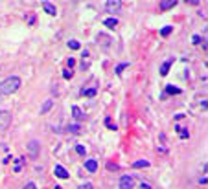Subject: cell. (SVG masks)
Segmentation results:
<instances>
[{"label": "cell", "mask_w": 208, "mask_h": 189, "mask_svg": "<svg viewBox=\"0 0 208 189\" xmlns=\"http://www.w3.org/2000/svg\"><path fill=\"white\" fill-rule=\"evenodd\" d=\"M28 151H29V154H31L33 158H37V156H39V142H37V140H31V142L28 143Z\"/></svg>", "instance_id": "cell-5"}, {"label": "cell", "mask_w": 208, "mask_h": 189, "mask_svg": "<svg viewBox=\"0 0 208 189\" xmlns=\"http://www.w3.org/2000/svg\"><path fill=\"white\" fill-rule=\"evenodd\" d=\"M171 64H173V59H168V61L162 64V68H160V75H168V72H170Z\"/></svg>", "instance_id": "cell-10"}, {"label": "cell", "mask_w": 208, "mask_h": 189, "mask_svg": "<svg viewBox=\"0 0 208 189\" xmlns=\"http://www.w3.org/2000/svg\"><path fill=\"white\" fill-rule=\"evenodd\" d=\"M42 7H44V11H46L48 15H55V13H57L55 6H53V4H50V2H42Z\"/></svg>", "instance_id": "cell-9"}, {"label": "cell", "mask_w": 208, "mask_h": 189, "mask_svg": "<svg viewBox=\"0 0 208 189\" xmlns=\"http://www.w3.org/2000/svg\"><path fill=\"white\" fill-rule=\"evenodd\" d=\"M77 189H92V184H88V182H87V184H83V186H79V187Z\"/></svg>", "instance_id": "cell-27"}, {"label": "cell", "mask_w": 208, "mask_h": 189, "mask_svg": "<svg viewBox=\"0 0 208 189\" xmlns=\"http://www.w3.org/2000/svg\"><path fill=\"white\" fill-rule=\"evenodd\" d=\"M142 189H151V186H147V184H142Z\"/></svg>", "instance_id": "cell-29"}, {"label": "cell", "mask_w": 208, "mask_h": 189, "mask_svg": "<svg viewBox=\"0 0 208 189\" xmlns=\"http://www.w3.org/2000/svg\"><path fill=\"white\" fill-rule=\"evenodd\" d=\"M20 88V79L18 77H7L0 83V96H9L13 92H17Z\"/></svg>", "instance_id": "cell-1"}, {"label": "cell", "mask_w": 208, "mask_h": 189, "mask_svg": "<svg viewBox=\"0 0 208 189\" xmlns=\"http://www.w3.org/2000/svg\"><path fill=\"white\" fill-rule=\"evenodd\" d=\"M68 48L70 50H79V42L77 40H68Z\"/></svg>", "instance_id": "cell-20"}, {"label": "cell", "mask_w": 208, "mask_h": 189, "mask_svg": "<svg viewBox=\"0 0 208 189\" xmlns=\"http://www.w3.org/2000/svg\"><path fill=\"white\" fill-rule=\"evenodd\" d=\"M171 31H173V26H164V28L160 29V35H162V37H168Z\"/></svg>", "instance_id": "cell-14"}, {"label": "cell", "mask_w": 208, "mask_h": 189, "mask_svg": "<svg viewBox=\"0 0 208 189\" xmlns=\"http://www.w3.org/2000/svg\"><path fill=\"white\" fill-rule=\"evenodd\" d=\"M125 66H129V62H124V64H120V66H118V68H116V74H118V75H120V74H122V72H124V68H125Z\"/></svg>", "instance_id": "cell-21"}, {"label": "cell", "mask_w": 208, "mask_h": 189, "mask_svg": "<svg viewBox=\"0 0 208 189\" xmlns=\"http://www.w3.org/2000/svg\"><path fill=\"white\" fill-rule=\"evenodd\" d=\"M166 92H168V94H181V90H179L177 86H171V85L166 86Z\"/></svg>", "instance_id": "cell-17"}, {"label": "cell", "mask_w": 208, "mask_h": 189, "mask_svg": "<svg viewBox=\"0 0 208 189\" xmlns=\"http://www.w3.org/2000/svg\"><path fill=\"white\" fill-rule=\"evenodd\" d=\"M76 153L83 156V154H85V147H83V145H77V147H76Z\"/></svg>", "instance_id": "cell-24"}, {"label": "cell", "mask_w": 208, "mask_h": 189, "mask_svg": "<svg viewBox=\"0 0 208 189\" xmlns=\"http://www.w3.org/2000/svg\"><path fill=\"white\" fill-rule=\"evenodd\" d=\"M103 24H105V26H107L109 29H114V28L118 26V20H116V18H107V20H105Z\"/></svg>", "instance_id": "cell-13"}, {"label": "cell", "mask_w": 208, "mask_h": 189, "mask_svg": "<svg viewBox=\"0 0 208 189\" xmlns=\"http://www.w3.org/2000/svg\"><path fill=\"white\" fill-rule=\"evenodd\" d=\"M68 129H70V132H74V134H77V132H79V125H70Z\"/></svg>", "instance_id": "cell-23"}, {"label": "cell", "mask_w": 208, "mask_h": 189, "mask_svg": "<svg viewBox=\"0 0 208 189\" xmlns=\"http://www.w3.org/2000/svg\"><path fill=\"white\" fill-rule=\"evenodd\" d=\"M53 173H55V176H57V178H63V180H66V178H68V171H66L63 165H55V167H53Z\"/></svg>", "instance_id": "cell-6"}, {"label": "cell", "mask_w": 208, "mask_h": 189, "mask_svg": "<svg viewBox=\"0 0 208 189\" xmlns=\"http://www.w3.org/2000/svg\"><path fill=\"white\" fill-rule=\"evenodd\" d=\"M74 64H76V61H74V59H72V57H70V59H68V66H70V68H72V66H74Z\"/></svg>", "instance_id": "cell-28"}, {"label": "cell", "mask_w": 208, "mask_h": 189, "mask_svg": "<svg viewBox=\"0 0 208 189\" xmlns=\"http://www.w3.org/2000/svg\"><path fill=\"white\" fill-rule=\"evenodd\" d=\"M149 165V162L147 160H138V162H135L133 164V167H136V169H140V167H147Z\"/></svg>", "instance_id": "cell-16"}, {"label": "cell", "mask_w": 208, "mask_h": 189, "mask_svg": "<svg viewBox=\"0 0 208 189\" xmlns=\"http://www.w3.org/2000/svg\"><path fill=\"white\" fill-rule=\"evenodd\" d=\"M72 114H74V118H76V119H85V114L81 112V108H79V107H72Z\"/></svg>", "instance_id": "cell-12"}, {"label": "cell", "mask_w": 208, "mask_h": 189, "mask_svg": "<svg viewBox=\"0 0 208 189\" xmlns=\"http://www.w3.org/2000/svg\"><path fill=\"white\" fill-rule=\"evenodd\" d=\"M192 42H194V44H199V42H201V37H199V35H194Z\"/></svg>", "instance_id": "cell-26"}, {"label": "cell", "mask_w": 208, "mask_h": 189, "mask_svg": "<svg viewBox=\"0 0 208 189\" xmlns=\"http://www.w3.org/2000/svg\"><path fill=\"white\" fill-rule=\"evenodd\" d=\"M175 130H177V132L181 134V138H184V140H186V138L190 136V134H188V130H186V129H182V127H179V125L175 127Z\"/></svg>", "instance_id": "cell-15"}, {"label": "cell", "mask_w": 208, "mask_h": 189, "mask_svg": "<svg viewBox=\"0 0 208 189\" xmlns=\"http://www.w3.org/2000/svg\"><path fill=\"white\" fill-rule=\"evenodd\" d=\"M9 125H11V114H9L7 110H2V112H0V132L7 130Z\"/></svg>", "instance_id": "cell-2"}, {"label": "cell", "mask_w": 208, "mask_h": 189, "mask_svg": "<svg viewBox=\"0 0 208 189\" xmlns=\"http://www.w3.org/2000/svg\"><path fill=\"white\" fill-rule=\"evenodd\" d=\"M22 189H37V186H35L33 182H29V184H26V186H24Z\"/></svg>", "instance_id": "cell-25"}, {"label": "cell", "mask_w": 208, "mask_h": 189, "mask_svg": "<svg viewBox=\"0 0 208 189\" xmlns=\"http://www.w3.org/2000/svg\"><path fill=\"white\" fill-rule=\"evenodd\" d=\"M120 7H122V2H120V0H107V2H105V9L111 11V13L118 11Z\"/></svg>", "instance_id": "cell-3"}, {"label": "cell", "mask_w": 208, "mask_h": 189, "mask_svg": "<svg viewBox=\"0 0 208 189\" xmlns=\"http://www.w3.org/2000/svg\"><path fill=\"white\" fill-rule=\"evenodd\" d=\"M133 178L129 176V175H124L122 178H120V189H133Z\"/></svg>", "instance_id": "cell-4"}, {"label": "cell", "mask_w": 208, "mask_h": 189, "mask_svg": "<svg viewBox=\"0 0 208 189\" xmlns=\"http://www.w3.org/2000/svg\"><path fill=\"white\" fill-rule=\"evenodd\" d=\"M81 94L87 96V97H94V96H96V90H94V88H88V90H81Z\"/></svg>", "instance_id": "cell-18"}, {"label": "cell", "mask_w": 208, "mask_h": 189, "mask_svg": "<svg viewBox=\"0 0 208 189\" xmlns=\"http://www.w3.org/2000/svg\"><path fill=\"white\" fill-rule=\"evenodd\" d=\"M22 164H24V158H17V162H15V173H18V171H20Z\"/></svg>", "instance_id": "cell-19"}, {"label": "cell", "mask_w": 208, "mask_h": 189, "mask_svg": "<svg viewBox=\"0 0 208 189\" xmlns=\"http://www.w3.org/2000/svg\"><path fill=\"white\" fill-rule=\"evenodd\" d=\"M63 77L65 79H70L72 77V70H63Z\"/></svg>", "instance_id": "cell-22"}, {"label": "cell", "mask_w": 208, "mask_h": 189, "mask_svg": "<svg viewBox=\"0 0 208 189\" xmlns=\"http://www.w3.org/2000/svg\"><path fill=\"white\" fill-rule=\"evenodd\" d=\"M175 6H177V0H162V2H160V11L173 9Z\"/></svg>", "instance_id": "cell-7"}, {"label": "cell", "mask_w": 208, "mask_h": 189, "mask_svg": "<svg viewBox=\"0 0 208 189\" xmlns=\"http://www.w3.org/2000/svg\"><path fill=\"white\" fill-rule=\"evenodd\" d=\"M85 169H87L88 173H96V171H98V162L92 160V158L87 160V162H85Z\"/></svg>", "instance_id": "cell-8"}, {"label": "cell", "mask_w": 208, "mask_h": 189, "mask_svg": "<svg viewBox=\"0 0 208 189\" xmlns=\"http://www.w3.org/2000/svg\"><path fill=\"white\" fill-rule=\"evenodd\" d=\"M52 107H53V101H52V99H46V101L42 103V107H41V114H46Z\"/></svg>", "instance_id": "cell-11"}]
</instances>
